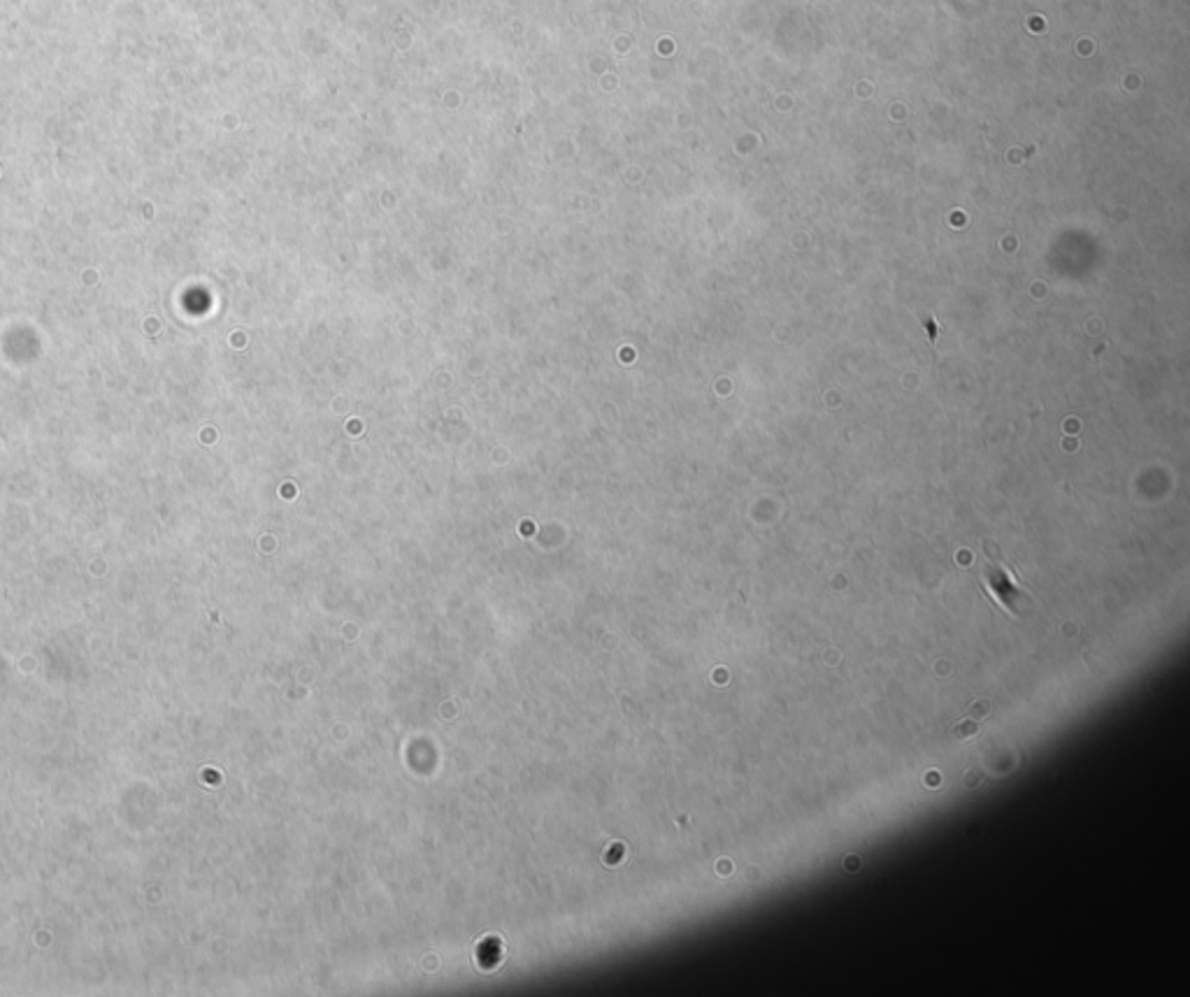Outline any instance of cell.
I'll return each instance as SVG.
<instances>
[{"instance_id":"cell-1","label":"cell","mask_w":1190,"mask_h":997,"mask_svg":"<svg viewBox=\"0 0 1190 997\" xmlns=\"http://www.w3.org/2000/svg\"><path fill=\"white\" fill-rule=\"evenodd\" d=\"M986 586L991 590V596L1003 605L1005 609L1009 611H1016V603L1020 600V588L1016 584V579L1009 575V569L1003 567V565H986Z\"/></svg>"},{"instance_id":"cell-2","label":"cell","mask_w":1190,"mask_h":997,"mask_svg":"<svg viewBox=\"0 0 1190 997\" xmlns=\"http://www.w3.org/2000/svg\"><path fill=\"white\" fill-rule=\"evenodd\" d=\"M925 328H927V336H931V340L935 342V340H937V328H935V321H933V319H925Z\"/></svg>"}]
</instances>
